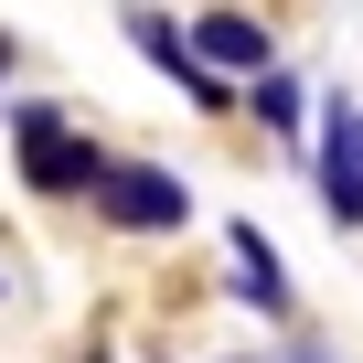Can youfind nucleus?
I'll list each match as a JSON object with an SVG mask.
<instances>
[{
    "mask_svg": "<svg viewBox=\"0 0 363 363\" xmlns=\"http://www.w3.org/2000/svg\"><path fill=\"white\" fill-rule=\"evenodd\" d=\"M235 267H246L235 289H246V299H257V310L278 320V310H289V267H278V246H267L257 225H235Z\"/></svg>",
    "mask_w": 363,
    "mask_h": 363,
    "instance_id": "obj_6",
    "label": "nucleus"
},
{
    "mask_svg": "<svg viewBox=\"0 0 363 363\" xmlns=\"http://www.w3.org/2000/svg\"><path fill=\"white\" fill-rule=\"evenodd\" d=\"M96 214L128 225V235H171V225H193V193H182V171H160V160H107Z\"/></svg>",
    "mask_w": 363,
    "mask_h": 363,
    "instance_id": "obj_2",
    "label": "nucleus"
},
{
    "mask_svg": "<svg viewBox=\"0 0 363 363\" xmlns=\"http://www.w3.org/2000/svg\"><path fill=\"white\" fill-rule=\"evenodd\" d=\"M0 75H11V33H0Z\"/></svg>",
    "mask_w": 363,
    "mask_h": 363,
    "instance_id": "obj_8",
    "label": "nucleus"
},
{
    "mask_svg": "<svg viewBox=\"0 0 363 363\" xmlns=\"http://www.w3.org/2000/svg\"><path fill=\"white\" fill-rule=\"evenodd\" d=\"M11 139H22V182L33 193H96L107 182V150L65 128V107H11Z\"/></svg>",
    "mask_w": 363,
    "mask_h": 363,
    "instance_id": "obj_1",
    "label": "nucleus"
},
{
    "mask_svg": "<svg viewBox=\"0 0 363 363\" xmlns=\"http://www.w3.org/2000/svg\"><path fill=\"white\" fill-rule=\"evenodd\" d=\"M320 203L331 225H363V107H331L320 128Z\"/></svg>",
    "mask_w": 363,
    "mask_h": 363,
    "instance_id": "obj_4",
    "label": "nucleus"
},
{
    "mask_svg": "<svg viewBox=\"0 0 363 363\" xmlns=\"http://www.w3.org/2000/svg\"><path fill=\"white\" fill-rule=\"evenodd\" d=\"M257 118H267V128H299V86H289V75H257Z\"/></svg>",
    "mask_w": 363,
    "mask_h": 363,
    "instance_id": "obj_7",
    "label": "nucleus"
},
{
    "mask_svg": "<svg viewBox=\"0 0 363 363\" xmlns=\"http://www.w3.org/2000/svg\"><path fill=\"white\" fill-rule=\"evenodd\" d=\"M182 54H193L214 86H225V75H278V43H267V22H257V11H193Z\"/></svg>",
    "mask_w": 363,
    "mask_h": 363,
    "instance_id": "obj_3",
    "label": "nucleus"
},
{
    "mask_svg": "<svg viewBox=\"0 0 363 363\" xmlns=\"http://www.w3.org/2000/svg\"><path fill=\"white\" fill-rule=\"evenodd\" d=\"M128 43H139V54H150L171 86H193V107H225V86H214L193 54H182V22H160V11H128Z\"/></svg>",
    "mask_w": 363,
    "mask_h": 363,
    "instance_id": "obj_5",
    "label": "nucleus"
},
{
    "mask_svg": "<svg viewBox=\"0 0 363 363\" xmlns=\"http://www.w3.org/2000/svg\"><path fill=\"white\" fill-rule=\"evenodd\" d=\"M289 363H331V352H289Z\"/></svg>",
    "mask_w": 363,
    "mask_h": 363,
    "instance_id": "obj_9",
    "label": "nucleus"
}]
</instances>
